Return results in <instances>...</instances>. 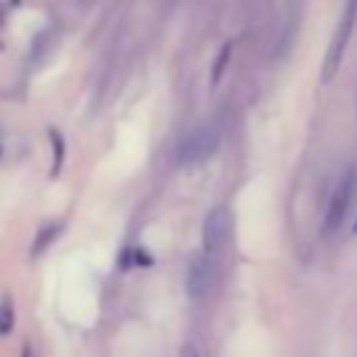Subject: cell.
Masks as SVG:
<instances>
[{"instance_id":"obj_6","label":"cell","mask_w":357,"mask_h":357,"mask_svg":"<svg viewBox=\"0 0 357 357\" xmlns=\"http://www.w3.org/2000/svg\"><path fill=\"white\" fill-rule=\"evenodd\" d=\"M231 50H234V42H231V39L220 45V50H218V56H215V64H212V78H209V81H212V86H218V84H220V78H223V73H226V67H229Z\"/></svg>"},{"instance_id":"obj_3","label":"cell","mask_w":357,"mask_h":357,"mask_svg":"<svg viewBox=\"0 0 357 357\" xmlns=\"http://www.w3.org/2000/svg\"><path fill=\"white\" fill-rule=\"evenodd\" d=\"M354 190H357V170L354 167H346L340 181L335 184L332 195H329V206H326V218H324V231L332 234L340 229V223L346 220L349 215V206H351V198H354Z\"/></svg>"},{"instance_id":"obj_8","label":"cell","mask_w":357,"mask_h":357,"mask_svg":"<svg viewBox=\"0 0 357 357\" xmlns=\"http://www.w3.org/2000/svg\"><path fill=\"white\" fill-rule=\"evenodd\" d=\"M11 321H14V310L8 301L0 304V332H8L11 329Z\"/></svg>"},{"instance_id":"obj_10","label":"cell","mask_w":357,"mask_h":357,"mask_svg":"<svg viewBox=\"0 0 357 357\" xmlns=\"http://www.w3.org/2000/svg\"><path fill=\"white\" fill-rule=\"evenodd\" d=\"M354 229H357V223H354Z\"/></svg>"},{"instance_id":"obj_4","label":"cell","mask_w":357,"mask_h":357,"mask_svg":"<svg viewBox=\"0 0 357 357\" xmlns=\"http://www.w3.org/2000/svg\"><path fill=\"white\" fill-rule=\"evenodd\" d=\"M218 271H220V257H212V254L201 251L190 262V271H187V293H190V298H195V301L206 298L218 284Z\"/></svg>"},{"instance_id":"obj_7","label":"cell","mask_w":357,"mask_h":357,"mask_svg":"<svg viewBox=\"0 0 357 357\" xmlns=\"http://www.w3.org/2000/svg\"><path fill=\"white\" fill-rule=\"evenodd\" d=\"M59 231H61V226H59V223H53V226L42 229V231H39L42 237H39V240L33 243V254H39V251H42V248H45V245H47L50 240H56V237H59Z\"/></svg>"},{"instance_id":"obj_2","label":"cell","mask_w":357,"mask_h":357,"mask_svg":"<svg viewBox=\"0 0 357 357\" xmlns=\"http://www.w3.org/2000/svg\"><path fill=\"white\" fill-rule=\"evenodd\" d=\"M220 145V126L218 123H201L195 126L178 145V165H198L204 159H209Z\"/></svg>"},{"instance_id":"obj_5","label":"cell","mask_w":357,"mask_h":357,"mask_svg":"<svg viewBox=\"0 0 357 357\" xmlns=\"http://www.w3.org/2000/svg\"><path fill=\"white\" fill-rule=\"evenodd\" d=\"M231 212L229 206H215L204 220V251L212 257H220L231 240Z\"/></svg>"},{"instance_id":"obj_9","label":"cell","mask_w":357,"mask_h":357,"mask_svg":"<svg viewBox=\"0 0 357 357\" xmlns=\"http://www.w3.org/2000/svg\"><path fill=\"white\" fill-rule=\"evenodd\" d=\"M181 357H201V354H198V349H195V346H184Z\"/></svg>"},{"instance_id":"obj_1","label":"cell","mask_w":357,"mask_h":357,"mask_svg":"<svg viewBox=\"0 0 357 357\" xmlns=\"http://www.w3.org/2000/svg\"><path fill=\"white\" fill-rule=\"evenodd\" d=\"M354 22H357V0H346L343 3V11H340V20H337V28L329 39V47H326V56H324V64H321V81L329 84L340 64H343V53L349 47V39H351V31H354Z\"/></svg>"}]
</instances>
